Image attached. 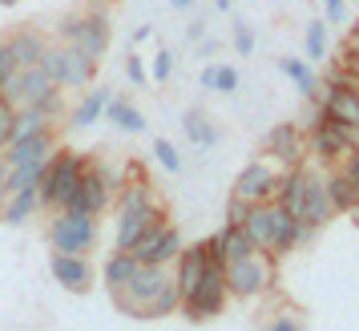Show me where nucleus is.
I'll use <instances>...</instances> for the list:
<instances>
[{
	"label": "nucleus",
	"instance_id": "obj_45",
	"mask_svg": "<svg viewBox=\"0 0 359 331\" xmlns=\"http://www.w3.org/2000/svg\"><path fill=\"white\" fill-rule=\"evenodd\" d=\"M8 170H13V166L4 162V154H0V202L8 198Z\"/></svg>",
	"mask_w": 359,
	"mask_h": 331
},
{
	"label": "nucleus",
	"instance_id": "obj_12",
	"mask_svg": "<svg viewBox=\"0 0 359 331\" xmlns=\"http://www.w3.org/2000/svg\"><path fill=\"white\" fill-rule=\"evenodd\" d=\"M109 202H114V178H109L97 162H85L81 186H77V194H73V202H69V206L89 210V215H101ZM61 210H65V206H61Z\"/></svg>",
	"mask_w": 359,
	"mask_h": 331
},
{
	"label": "nucleus",
	"instance_id": "obj_41",
	"mask_svg": "<svg viewBox=\"0 0 359 331\" xmlns=\"http://www.w3.org/2000/svg\"><path fill=\"white\" fill-rule=\"evenodd\" d=\"M266 331H303V323H299V315L283 311V315H275V319L266 323Z\"/></svg>",
	"mask_w": 359,
	"mask_h": 331
},
{
	"label": "nucleus",
	"instance_id": "obj_53",
	"mask_svg": "<svg viewBox=\"0 0 359 331\" xmlns=\"http://www.w3.org/2000/svg\"><path fill=\"white\" fill-rule=\"evenodd\" d=\"M214 8H218V13H230V0H214Z\"/></svg>",
	"mask_w": 359,
	"mask_h": 331
},
{
	"label": "nucleus",
	"instance_id": "obj_33",
	"mask_svg": "<svg viewBox=\"0 0 359 331\" xmlns=\"http://www.w3.org/2000/svg\"><path fill=\"white\" fill-rule=\"evenodd\" d=\"M154 158H158V166H162L165 174H178L182 170V154L174 149V142H165V137L154 142Z\"/></svg>",
	"mask_w": 359,
	"mask_h": 331
},
{
	"label": "nucleus",
	"instance_id": "obj_23",
	"mask_svg": "<svg viewBox=\"0 0 359 331\" xmlns=\"http://www.w3.org/2000/svg\"><path fill=\"white\" fill-rule=\"evenodd\" d=\"M331 215H335V210H331V198H327V182H323V174H315V170H311L303 218H307V222H315V227H323V222H327Z\"/></svg>",
	"mask_w": 359,
	"mask_h": 331
},
{
	"label": "nucleus",
	"instance_id": "obj_5",
	"mask_svg": "<svg viewBox=\"0 0 359 331\" xmlns=\"http://www.w3.org/2000/svg\"><path fill=\"white\" fill-rule=\"evenodd\" d=\"M36 65L45 69L61 89H81V85H89L93 73H97V61H93V57H85L81 49L61 45V41H57V45H45V53H41Z\"/></svg>",
	"mask_w": 359,
	"mask_h": 331
},
{
	"label": "nucleus",
	"instance_id": "obj_31",
	"mask_svg": "<svg viewBox=\"0 0 359 331\" xmlns=\"http://www.w3.org/2000/svg\"><path fill=\"white\" fill-rule=\"evenodd\" d=\"M255 238L243 231V227H226V263L230 259H246V255H255Z\"/></svg>",
	"mask_w": 359,
	"mask_h": 331
},
{
	"label": "nucleus",
	"instance_id": "obj_39",
	"mask_svg": "<svg viewBox=\"0 0 359 331\" xmlns=\"http://www.w3.org/2000/svg\"><path fill=\"white\" fill-rule=\"evenodd\" d=\"M206 255H210L214 263H226V227L214 231L210 238H206Z\"/></svg>",
	"mask_w": 359,
	"mask_h": 331
},
{
	"label": "nucleus",
	"instance_id": "obj_28",
	"mask_svg": "<svg viewBox=\"0 0 359 331\" xmlns=\"http://www.w3.org/2000/svg\"><path fill=\"white\" fill-rule=\"evenodd\" d=\"M182 130H186V137H190L194 146H218V130H214V121L202 114V109H186Z\"/></svg>",
	"mask_w": 359,
	"mask_h": 331
},
{
	"label": "nucleus",
	"instance_id": "obj_27",
	"mask_svg": "<svg viewBox=\"0 0 359 331\" xmlns=\"http://www.w3.org/2000/svg\"><path fill=\"white\" fill-rule=\"evenodd\" d=\"M105 117H109L121 133H142V130H146V117H142V109H137V105H130V101H121V97H109Z\"/></svg>",
	"mask_w": 359,
	"mask_h": 331
},
{
	"label": "nucleus",
	"instance_id": "obj_35",
	"mask_svg": "<svg viewBox=\"0 0 359 331\" xmlns=\"http://www.w3.org/2000/svg\"><path fill=\"white\" fill-rule=\"evenodd\" d=\"M170 73H174V53L158 49L154 53V65H149V81H170Z\"/></svg>",
	"mask_w": 359,
	"mask_h": 331
},
{
	"label": "nucleus",
	"instance_id": "obj_22",
	"mask_svg": "<svg viewBox=\"0 0 359 331\" xmlns=\"http://www.w3.org/2000/svg\"><path fill=\"white\" fill-rule=\"evenodd\" d=\"M109 97H114V93H109L105 85H97V89H89V93L81 97V105H77V109L69 114V126H73V130H89L93 121H101V114H105V105H109Z\"/></svg>",
	"mask_w": 359,
	"mask_h": 331
},
{
	"label": "nucleus",
	"instance_id": "obj_8",
	"mask_svg": "<svg viewBox=\"0 0 359 331\" xmlns=\"http://www.w3.org/2000/svg\"><path fill=\"white\" fill-rule=\"evenodd\" d=\"M182 247H186V243H182V234L174 231L165 218H154L146 231L133 238L130 255L137 259V263H158V266H165V263H174V259H178Z\"/></svg>",
	"mask_w": 359,
	"mask_h": 331
},
{
	"label": "nucleus",
	"instance_id": "obj_44",
	"mask_svg": "<svg viewBox=\"0 0 359 331\" xmlns=\"http://www.w3.org/2000/svg\"><path fill=\"white\" fill-rule=\"evenodd\" d=\"M343 174H347V178L359 186V149H351V154L343 158Z\"/></svg>",
	"mask_w": 359,
	"mask_h": 331
},
{
	"label": "nucleus",
	"instance_id": "obj_32",
	"mask_svg": "<svg viewBox=\"0 0 359 331\" xmlns=\"http://www.w3.org/2000/svg\"><path fill=\"white\" fill-rule=\"evenodd\" d=\"M307 57L311 61H327V20H311L307 25Z\"/></svg>",
	"mask_w": 359,
	"mask_h": 331
},
{
	"label": "nucleus",
	"instance_id": "obj_18",
	"mask_svg": "<svg viewBox=\"0 0 359 331\" xmlns=\"http://www.w3.org/2000/svg\"><path fill=\"white\" fill-rule=\"evenodd\" d=\"M41 210V194H36V186H25V190H13L8 198L0 202V218L8 222V227H20V222H29V218Z\"/></svg>",
	"mask_w": 359,
	"mask_h": 331
},
{
	"label": "nucleus",
	"instance_id": "obj_7",
	"mask_svg": "<svg viewBox=\"0 0 359 331\" xmlns=\"http://www.w3.org/2000/svg\"><path fill=\"white\" fill-rule=\"evenodd\" d=\"M226 263H206L202 271V283H198V291L190 299H182V315L190 319V323H206L214 315H222L226 307Z\"/></svg>",
	"mask_w": 359,
	"mask_h": 331
},
{
	"label": "nucleus",
	"instance_id": "obj_46",
	"mask_svg": "<svg viewBox=\"0 0 359 331\" xmlns=\"http://www.w3.org/2000/svg\"><path fill=\"white\" fill-rule=\"evenodd\" d=\"M343 53H347V57H359V29H351V33H347V41H343Z\"/></svg>",
	"mask_w": 359,
	"mask_h": 331
},
{
	"label": "nucleus",
	"instance_id": "obj_20",
	"mask_svg": "<svg viewBox=\"0 0 359 331\" xmlns=\"http://www.w3.org/2000/svg\"><path fill=\"white\" fill-rule=\"evenodd\" d=\"M315 101L323 105V114H327V117H335V121H355V126H359V93L327 85V89H323V93H319Z\"/></svg>",
	"mask_w": 359,
	"mask_h": 331
},
{
	"label": "nucleus",
	"instance_id": "obj_34",
	"mask_svg": "<svg viewBox=\"0 0 359 331\" xmlns=\"http://www.w3.org/2000/svg\"><path fill=\"white\" fill-rule=\"evenodd\" d=\"M230 36H234V53H238V57H250V53H255V29H250L246 20H234V25H230Z\"/></svg>",
	"mask_w": 359,
	"mask_h": 331
},
{
	"label": "nucleus",
	"instance_id": "obj_52",
	"mask_svg": "<svg viewBox=\"0 0 359 331\" xmlns=\"http://www.w3.org/2000/svg\"><path fill=\"white\" fill-rule=\"evenodd\" d=\"M170 4H174V8H182V13H186V8H190L194 0H170Z\"/></svg>",
	"mask_w": 359,
	"mask_h": 331
},
{
	"label": "nucleus",
	"instance_id": "obj_30",
	"mask_svg": "<svg viewBox=\"0 0 359 331\" xmlns=\"http://www.w3.org/2000/svg\"><path fill=\"white\" fill-rule=\"evenodd\" d=\"M45 166H49V162L13 166V170H8V194H13V190H25V186H41V178H45Z\"/></svg>",
	"mask_w": 359,
	"mask_h": 331
},
{
	"label": "nucleus",
	"instance_id": "obj_40",
	"mask_svg": "<svg viewBox=\"0 0 359 331\" xmlns=\"http://www.w3.org/2000/svg\"><path fill=\"white\" fill-rule=\"evenodd\" d=\"M13 114H17V109H13L8 101H0V149L13 142Z\"/></svg>",
	"mask_w": 359,
	"mask_h": 331
},
{
	"label": "nucleus",
	"instance_id": "obj_14",
	"mask_svg": "<svg viewBox=\"0 0 359 331\" xmlns=\"http://www.w3.org/2000/svg\"><path fill=\"white\" fill-rule=\"evenodd\" d=\"M154 218H162V206L149 198L142 206H126V210H117V250H130L133 238L146 231Z\"/></svg>",
	"mask_w": 359,
	"mask_h": 331
},
{
	"label": "nucleus",
	"instance_id": "obj_47",
	"mask_svg": "<svg viewBox=\"0 0 359 331\" xmlns=\"http://www.w3.org/2000/svg\"><path fill=\"white\" fill-rule=\"evenodd\" d=\"M186 36H190V41H202V36H206V25H202V20H194V25L186 29Z\"/></svg>",
	"mask_w": 359,
	"mask_h": 331
},
{
	"label": "nucleus",
	"instance_id": "obj_16",
	"mask_svg": "<svg viewBox=\"0 0 359 331\" xmlns=\"http://www.w3.org/2000/svg\"><path fill=\"white\" fill-rule=\"evenodd\" d=\"M53 149H57V137H53V130H45V133H33V137H17V142H8L0 154H4V162L8 166H25V162H49Z\"/></svg>",
	"mask_w": 359,
	"mask_h": 331
},
{
	"label": "nucleus",
	"instance_id": "obj_11",
	"mask_svg": "<svg viewBox=\"0 0 359 331\" xmlns=\"http://www.w3.org/2000/svg\"><path fill=\"white\" fill-rule=\"evenodd\" d=\"M266 158L278 162L283 170H291V166H303V154H307V133L299 130V121H278L271 126L266 133Z\"/></svg>",
	"mask_w": 359,
	"mask_h": 331
},
{
	"label": "nucleus",
	"instance_id": "obj_54",
	"mask_svg": "<svg viewBox=\"0 0 359 331\" xmlns=\"http://www.w3.org/2000/svg\"><path fill=\"white\" fill-rule=\"evenodd\" d=\"M13 4H20V0H0V8H13Z\"/></svg>",
	"mask_w": 359,
	"mask_h": 331
},
{
	"label": "nucleus",
	"instance_id": "obj_29",
	"mask_svg": "<svg viewBox=\"0 0 359 331\" xmlns=\"http://www.w3.org/2000/svg\"><path fill=\"white\" fill-rule=\"evenodd\" d=\"M278 69L291 77L294 89H299L303 97H315V93H319V81H315V73H311L307 61H299V57H278Z\"/></svg>",
	"mask_w": 359,
	"mask_h": 331
},
{
	"label": "nucleus",
	"instance_id": "obj_2",
	"mask_svg": "<svg viewBox=\"0 0 359 331\" xmlns=\"http://www.w3.org/2000/svg\"><path fill=\"white\" fill-rule=\"evenodd\" d=\"M57 36H61V45H73L85 57L101 61L105 49H109V13L101 8V0H93L89 13H73V17L61 20L57 25Z\"/></svg>",
	"mask_w": 359,
	"mask_h": 331
},
{
	"label": "nucleus",
	"instance_id": "obj_56",
	"mask_svg": "<svg viewBox=\"0 0 359 331\" xmlns=\"http://www.w3.org/2000/svg\"><path fill=\"white\" fill-rule=\"evenodd\" d=\"M101 4H109V0H101Z\"/></svg>",
	"mask_w": 359,
	"mask_h": 331
},
{
	"label": "nucleus",
	"instance_id": "obj_1",
	"mask_svg": "<svg viewBox=\"0 0 359 331\" xmlns=\"http://www.w3.org/2000/svg\"><path fill=\"white\" fill-rule=\"evenodd\" d=\"M85 154H73V149H53L49 166H45V178L36 186V194H41V206H49V210H61L73 202L77 194V186H81V174H85Z\"/></svg>",
	"mask_w": 359,
	"mask_h": 331
},
{
	"label": "nucleus",
	"instance_id": "obj_49",
	"mask_svg": "<svg viewBox=\"0 0 359 331\" xmlns=\"http://www.w3.org/2000/svg\"><path fill=\"white\" fill-rule=\"evenodd\" d=\"M198 81H202V89H214V65L202 69V77H198Z\"/></svg>",
	"mask_w": 359,
	"mask_h": 331
},
{
	"label": "nucleus",
	"instance_id": "obj_36",
	"mask_svg": "<svg viewBox=\"0 0 359 331\" xmlns=\"http://www.w3.org/2000/svg\"><path fill=\"white\" fill-rule=\"evenodd\" d=\"M234 89H238V69L214 65V93H234Z\"/></svg>",
	"mask_w": 359,
	"mask_h": 331
},
{
	"label": "nucleus",
	"instance_id": "obj_55",
	"mask_svg": "<svg viewBox=\"0 0 359 331\" xmlns=\"http://www.w3.org/2000/svg\"><path fill=\"white\" fill-rule=\"evenodd\" d=\"M0 101H4V89H0Z\"/></svg>",
	"mask_w": 359,
	"mask_h": 331
},
{
	"label": "nucleus",
	"instance_id": "obj_13",
	"mask_svg": "<svg viewBox=\"0 0 359 331\" xmlns=\"http://www.w3.org/2000/svg\"><path fill=\"white\" fill-rule=\"evenodd\" d=\"M49 271H53V279L61 283L65 291H73V295H85V291L93 287V266H89V259H85V255H69V250H53V259H49Z\"/></svg>",
	"mask_w": 359,
	"mask_h": 331
},
{
	"label": "nucleus",
	"instance_id": "obj_24",
	"mask_svg": "<svg viewBox=\"0 0 359 331\" xmlns=\"http://www.w3.org/2000/svg\"><path fill=\"white\" fill-rule=\"evenodd\" d=\"M174 311H182V291H178V283H174V275H170V279L158 287V295L142 307L137 319H165V315H174Z\"/></svg>",
	"mask_w": 359,
	"mask_h": 331
},
{
	"label": "nucleus",
	"instance_id": "obj_4",
	"mask_svg": "<svg viewBox=\"0 0 359 331\" xmlns=\"http://www.w3.org/2000/svg\"><path fill=\"white\" fill-rule=\"evenodd\" d=\"M97 243V215L65 206L57 210V218L49 222V247L53 250H69V255H89Z\"/></svg>",
	"mask_w": 359,
	"mask_h": 331
},
{
	"label": "nucleus",
	"instance_id": "obj_21",
	"mask_svg": "<svg viewBox=\"0 0 359 331\" xmlns=\"http://www.w3.org/2000/svg\"><path fill=\"white\" fill-rule=\"evenodd\" d=\"M8 49H13V61H17V69H29V65H36L41 61V53H45V36L36 33V29H17V33L4 41Z\"/></svg>",
	"mask_w": 359,
	"mask_h": 331
},
{
	"label": "nucleus",
	"instance_id": "obj_3",
	"mask_svg": "<svg viewBox=\"0 0 359 331\" xmlns=\"http://www.w3.org/2000/svg\"><path fill=\"white\" fill-rule=\"evenodd\" d=\"M4 101L13 109H20V105H41L49 117H57L61 114V85L53 81L41 65H29V69H17L4 81Z\"/></svg>",
	"mask_w": 359,
	"mask_h": 331
},
{
	"label": "nucleus",
	"instance_id": "obj_26",
	"mask_svg": "<svg viewBox=\"0 0 359 331\" xmlns=\"http://www.w3.org/2000/svg\"><path fill=\"white\" fill-rule=\"evenodd\" d=\"M133 271H137V259H133L130 250H114V255H109V263H105V275H101V279H105V291H109V295L121 291V287L130 283Z\"/></svg>",
	"mask_w": 359,
	"mask_h": 331
},
{
	"label": "nucleus",
	"instance_id": "obj_10",
	"mask_svg": "<svg viewBox=\"0 0 359 331\" xmlns=\"http://www.w3.org/2000/svg\"><path fill=\"white\" fill-rule=\"evenodd\" d=\"M170 279V271L165 266H158V263H137V271L130 275V283L121 287V291H114V303L121 307L126 315H142V307H146L149 299L158 295V287Z\"/></svg>",
	"mask_w": 359,
	"mask_h": 331
},
{
	"label": "nucleus",
	"instance_id": "obj_42",
	"mask_svg": "<svg viewBox=\"0 0 359 331\" xmlns=\"http://www.w3.org/2000/svg\"><path fill=\"white\" fill-rule=\"evenodd\" d=\"M13 73H17V61H13V49H8V45L0 41V89H4V81H8Z\"/></svg>",
	"mask_w": 359,
	"mask_h": 331
},
{
	"label": "nucleus",
	"instance_id": "obj_38",
	"mask_svg": "<svg viewBox=\"0 0 359 331\" xmlns=\"http://www.w3.org/2000/svg\"><path fill=\"white\" fill-rule=\"evenodd\" d=\"M246 215H250V202H243V198H234V194H230V202H226V227H243Z\"/></svg>",
	"mask_w": 359,
	"mask_h": 331
},
{
	"label": "nucleus",
	"instance_id": "obj_50",
	"mask_svg": "<svg viewBox=\"0 0 359 331\" xmlns=\"http://www.w3.org/2000/svg\"><path fill=\"white\" fill-rule=\"evenodd\" d=\"M214 49H218V41H206V36H202V45H198V57H210Z\"/></svg>",
	"mask_w": 359,
	"mask_h": 331
},
{
	"label": "nucleus",
	"instance_id": "obj_6",
	"mask_svg": "<svg viewBox=\"0 0 359 331\" xmlns=\"http://www.w3.org/2000/svg\"><path fill=\"white\" fill-rule=\"evenodd\" d=\"M275 283V255L271 250H255L246 259H230L226 263V295L234 299H255Z\"/></svg>",
	"mask_w": 359,
	"mask_h": 331
},
{
	"label": "nucleus",
	"instance_id": "obj_25",
	"mask_svg": "<svg viewBox=\"0 0 359 331\" xmlns=\"http://www.w3.org/2000/svg\"><path fill=\"white\" fill-rule=\"evenodd\" d=\"M53 130V117L41 109V105H20L13 114V142L17 137H33V133H45Z\"/></svg>",
	"mask_w": 359,
	"mask_h": 331
},
{
	"label": "nucleus",
	"instance_id": "obj_51",
	"mask_svg": "<svg viewBox=\"0 0 359 331\" xmlns=\"http://www.w3.org/2000/svg\"><path fill=\"white\" fill-rule=\"evenodd\" d=\"M339 61H343V65H347V69H351V73L359 77V57H347V53H339Z\"/></svg>",
	"mask_w": 359,
	"mask_h": 331
},
{
	"label": "nucleus",
	"instance_id": "obj_19",
	"mask_svg": "<svg viewBox=\"0 0 359 331\" xmlns=\"http://www.w3.org/2000/svg\"><path fill=\"white\" fill-rule=\"evenodd\" d=\"M327 198H331V210L335 215H347V210H359V186L343 174V170H327Z\"/></svg>",
	"mask_w": 359,
	"mask_h": 331
},
{
	"label": "nucleus",
	"instance_id": "obj_48",
	"mask_svg": "<svg viewBox=\"0 0 359 331\" xmlns=\"http://www.w3.org/2000/svg\"><path fill=\"white\" fill-rule=\"evenodd\" d=\"M149 36H154V25H142V29L133 33V45H142V41H149Z\"/></svg>",
	"mask_w": 359,
	"mask_h": 331
},
{
	"label": "nucleus",
	"instance_id": "obj_17",
	"mask_svg": "<svg viewBox=\"0 0 359 331\" xmlns=\"http://www.w3.org/2000/svg\"><path fill=\"white\" fill-rule=\"evenodd\" d=\"M307 154H315L319 162H343V158L351 154V146L335 133V126H331L327 114H323V121H319V126H311V133H307Z\"/></svg>",
	"mask_w": 359,
	"mask_h": 331
},
{
	"label": "nucleus",
	"instance_id": "obj_9",
	"mask_svg": "<svg viewBox=\"0 0 359 331\" xmlns=\"http://www.w3.org/2000/svg\"><path fill=\"white\" fill-rule=\"evenodd\" d=\"M278 182H283V174H278V166L266 158V162H250L238 170V178H234V186H230V194L243 202H275L278 198Z\"/></svg>",
	"mask_w": 359,
	"mask_h": 331
},
{
	"label": "nucleus",
	"instance_id": "obj_15",
	"mask_svg": "<svg viewBox=\"0 0 359 331\" xmlns=\"http://www.w3.org/2000/svg\"><path fill=\"white\" fill-rule=\"evenodd\" d=\"M178 271H174V283H178L182 299H190L198 291V283H202V271L210 263V255H206V243H194V247H182L178 250Z\"/></svg>",
	"mask_w": 359,
	"mask_h": 331
},
{
	"label": "nucleus",
	"instance_id": "obj_37",
	"mask_svg": "<svg viewBox=\"0 0 359 331\" xmlns=\"http://www.w3.org/2000/svg\"><path fill=\"white\" fill-rule=\"evenodd\" d=\"M126 77H130L133 85H149V69H146V61H142L133 49H130V57H126Z\"/></svg>",
	"mask_w": 359,
	"mask_h": 331
},
{
	"label": "nucleus",
	"instance_id": "obj_43",
	"mask_svg": "<svg viewBox=\"0 0 359 331\" xmlns=\"http://www.w3.org/2000/svg\"><path fill=\"white\" fill-rule=\"evenodd\" d=\"M323 8H327V20H331V25H339V20L347 17V4H343V0H323Z\"/></svg>",
	"mask_w": 359,
	"mask_h": 331
}]
</instances>
